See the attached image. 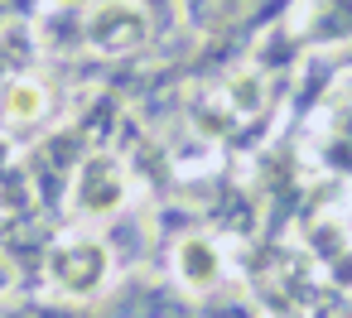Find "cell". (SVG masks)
I'll list each match as a JSON object with an SVG mask.
<instances>
[{
  "instance_id": "6da1fadb",
  "label": "cell",
  "mask_w": 352,
  "mask_h": 318,
  "mask_svg": "<svg viewBox=\"0 0 352 318\" xmlns=\"http://www.w3.org/2000/svg\"><path fill=\"white\" fill-rule=\"evenodd\" d=\"M54 280L63 289H78V294H92L102 289V275H107V251L97 241H63L54 251Z\"/></svg>"
}]
</instances>
